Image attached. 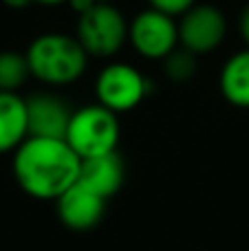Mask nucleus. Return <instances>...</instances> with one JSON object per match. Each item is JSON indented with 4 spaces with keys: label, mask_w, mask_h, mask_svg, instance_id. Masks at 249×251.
I'll return each instance as SVG.
<instances>
[{
    "label": "nucleus",
    "mask_w": 249,
    "mask_h": 251,
    "mask_svg": "<svg viewBox=\"0 0 249 251\" xmlns=\"http://www.w3.org/2000/svg\"><path fill=\"white\" fill-rule=\"evenodd\" d=\"M97 2H113V0H97Z\"/></svg>",
    "instance_id": "20"
},
{
    "label": "nucleus",
    "mask_w": 249,
    "mask_h": 251,
    "mask_svg": "<svg viewBox=\"0 0 249 251\" xmlns=\"http://www.w3.org/2000/svg\"><path fill=\"white\" fill-rule=\"evenodd\" d=\"M197 0H148V7H154L163 13H170V16H183L190 7H194Z\"/></svg>",
    "instance_id": "15"
},
{
    "label": "nucleus",
    "mask_w": 249,
    "mask_h": 251,
    "mask_svg": "<svg viewBox=\"0 0 249 251\" xmlns=\"http://www.w3.org/2000/svg\"><path fill=\"white\" fill-rule=\"evenodd\" d=\"M128 42L146 60H166L179 47V22L170 13L148 7L128 22Z\"/></svg>",
    "instance_id": "6"
},
{
    "label": "nucleus",
    "mask_w": 249,
    "mask_h": 251,
    "mask_svg": "<svg viewBox=\"0 0 249 251\" xmlns=\"http://www.w3.org/2000/svg\"><path fill=\"white\" fill-rule=\"evenodd\" d=\"M227 33L225 13L214 4L197 2L179 16V44L194 55L212 53L223 44Z\"/></svg>",
    "instance_id": "7"
},
{
    "label": "nucleus",
    "mask_w": 249,
    "mask_h": 251,
    "mask_svg": "<svg viewBox=\"0 0 249 251\" xmlns=\"http://www.w3.org/2000/svg\"><path fill=\"white\" fill-rule=\"evenodd\" d=\"M150 82L139 69L126 62H110L100 71L95 79L97 104L106 106L113 113L135 110L148 97Z\"/></svg>",
    "instance_id": "5"
},
{
    "label": "nucleus",
    "mask_w": 249,
    "mask_h": 251,
    "mask_svg": "<svg viewBox=\"0 0 249 251\" xmlns=\"http://www.w3.org/2000/svg\"><path fill=\"white\" fill-rule=\"evenodd\" d=\"M221 95L236 108H249V47L234 53L219 75Z\"/></svg>",
    "instance_id": "12"
},
{
    "label": "nucleus",
    "mask_w": 249,
    "mask_h": 251,
    "mask_svg": "<svg viewBox=\"0 0 249 251\" xmlns=\"http://www.w3.org/2000/svg\"><path fill=\"white\" fill-rule=\"evenodd\" d=\"M29 75L31 69L25 53H16V51L0 53V91L18 93V88L26 82Z\"/></svg>",
    "instance_id": "13"
},
{
    "label": "nucleus",
    "mask_w": 249,
    "mask_h": 251,
    "mask_svg": "<svg viewBox=\"0 0 249 251\" xmlns=\"http://www.w3.org/2000/svg\"><path fill=\"white\" fill-rule=\"evenodd\" d=\"M197 57L192 51L179 47L170 53V55L163 60V73L170 82H176V84H185L197 75Z\"/></svg>",
    "instance_id": "14"
},
{
    "label": "nucleus",
    "mask_w": 249,
    "mask_h": 251,
    "mask_svg": "<svg viewBox=\"0 0 249 251\" xmlns=\"http://www.w3.org/2000/svg\"><path fill=\"white\" fill-rule=\"evenodd\" d=\"M238 33H241L245 47H249V2L241 9V16H238Z\"/></svg>",
    "instance_id": "16"
},
{
    "label": "nucleus",
    "mask_w": 249,
    "mask_h": 251,
    "mask_svg": "<svg viewBox=\"0 0 249 251\" xmlns=\"http://www.w3.org/2000/svg\"><path fill=\"white\" fill-rule=\"evenodd\" d=\"M119 134L122 130L117 113L101 104H91L73 110L64 139L79 154V159H91L117 150Z\"/></svg>",
    "instance_id": "3"
},
{
    "label": "nucleus",
    "mask_w": 249,
    "mask_h": 251,
    "mask_svg": "<svg viewBox=\"0 0 249 251\" xmlns=\"http://www.w3.org/2000/svg\"><path fill=\"white\" fill-rule=\"evenodd\" d=\"M82 159L66 139L26 137L13 152V176L29 196L57 201L77 183Z\"/></svg>",
    "instance_id": "1"
},
{
    "label": "nucleus",
    "mask_w": 249,
    "mask_h": 251,
    "mask_svg": "<svg viewBox=\"0 0 249 251\" xmlns=\"http://www.w3.org/2000/svg\"><path fill=\"white\" fill-rule=\"evenodd\" d=\"M35 4H44V7H57V4H66L69 0H33Z\"/></svg>",
    "instance_id": "19"
},
{
    "label": "nucleus",
    "mask_w": 249,
    "mask_h": 251,
    "mask_svg": "<svg viewBox=\"0 0 249 251\" xmlns=\"http://www.w3.org/2000/svg\"><path fill=\"white\" fill-rule=\"evenodd\" d=\"M91 57H113L128 42V20L113 2H97L77 16V35Z\"/></svg>",
    "instance_id": "4"
},
{
    "label": "nucleus",
    "mask_w": 249,
    "mask_h": 251,
    "mask_svg": "<svg viewBox=\"0 0 249 251\" xmlns=\"http://www.w3.org/2000/svg\"><path fill=\"white\" fill-rule=\"evenodd\" d=\"M73 110L62 97L53 93H33L26 97V119L29 137H55L64 139Z\"/></svg>",
    "instance_id": "9"
},
{
    "label": "nucleus",
    "mask_w": 249,
    "mask_h": 251,
    "mask_svg": "<svg viewBox=\"0 0 249 251\" xmlns=\"http://www.w3.org/2000/svg\"><path fill=\"white\" fill-rule=\"evenodd\" d=\"M106 203L108 201L101 199L100 194L75 183L55 201V207L64 227L73 231H88L104 221Z\"/></svg>",
    "instance_id": "8"
},
{
    "label": "nucleus",
    "mask_w": 249,
    "mask_h": 251,
    "mask_svg": "<svg viewBox=\"0 0 249 251\" xmlns=\"http://www.w3.org/2000/svg\"><path fill=\"white\" fill-rule=\"evenodd\" d=\"M2 2L11 9H25V7H29V4H33V0H2Z\"/></svg>",
    "instance_id": "18"
},
{
    "label": "nucleus",
    "mask_w": 249,
    "mask_h": 251,
    "mask_svg": "<svg viewBox=\"0 0 249 251\" xmlns=\"http://www.w3.org/2000/svg\"><path fill=\"white\" fill-rule=\"evenodd\" d=\"M31 75L49 86H66L86 73L88 53L77 38L66 33H42L26 49Z\"/></svg>",
    "instance_id": "2"
},
{
    "label": "nucleus",
    "mask_w": 249,
    "mask_h": 251,
    "mask_svg": "<svg viewBox=\"0 0 249 251\" xmlns=\"http://www.w3.org/2000/svg\"><path fill=\"white\" fill-rule=\"evenodd\" d=\"M29 137V119H26V100L18 93L0 91V154L16 152Z\"/></svg>",
    "instance_id": "11"
},
{
    "label": "nucleus",
    "mask_w": 249,
    "mask_h": 251,
    "mask_svg": "<svg viewBox=\"0 0 249 251\" xmlns=\"http://www.w3.org/2000/svg\"><path fill=\"white\" fill-rule=\"evenodd\" d=\"M124 181H126V163L117 150L108 152V154L82 159L77 183L100 194L101 199H113L124 187Z\"/></svg>",
    "instance_id": "10"
},
{
    "label": "nucleus",
    "mask_w": 249,
    "mask_h": 251,
    "mask_svg": "<svg viewBox=\"0 0 249 251\" xmlns=\"http://www.w3.org/2000/svg\"><path fill=\"white\" fill-rule=\"evenodd\" d=\"M66 4H69V7L73 9V11L77 13V16H82V13H86L91 7H95L97 0H69Z\"/></svg>",
    "instance_id": "17"
}]
</instances>
